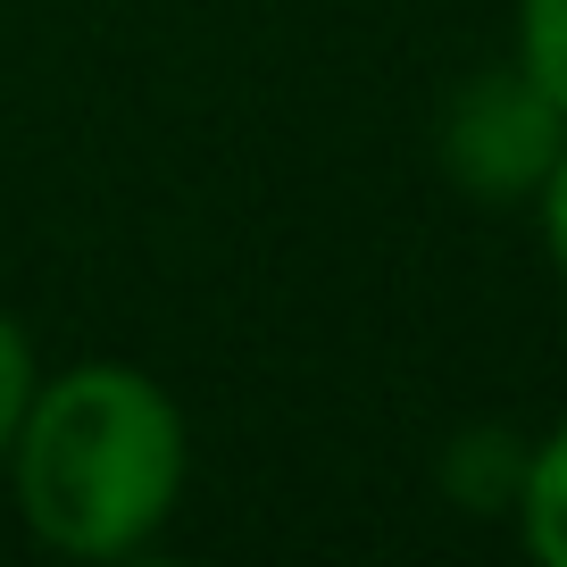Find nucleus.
<instances>
[{"label":"nucleus","instance_id":"0eeeda50","mask_svg":"<svg viewBox=\"0 0 567 567\" xmlns=\"http://www.w3.org/2000/svg\"><path fill=\"white\" fill-rule=\"evenodd\" d=\"M534 209H543V250H550V267H559V284H567V151H559V167L543 176Z\"/></svg>","mask_w":567,"mask_h":567},{"label":"nucleus","instance_id":"7ed1b4c3","mask_svg":"<svg viewBox=\"0 0 567 567\" xmlns=\"http://www.w3.org/2000/svg\"><path fill=\"white\" fill-rule=\"evenodd\" d=\"M526 434H509V425H467V434H451L443 451V493L460 501L467 517H509L517 509V484H526Z\"/></svg>","mask_w":567,"mask_h":567},{"label":"nucleus","instance_id":"423d86ee","mask_svg":"<svg viewBox=\"0 0 567 567\" xmlns=\"http://www.w3.org/2000/svg\"><path fill=\"white\" fill-rule=\"evenodd\" d=\"M34 384H42V375H34V342H25V326L0 309V460H9V443H18Z\"/></svg>","mask_w":567,"mask_h":567},{"label":"nucleus","instance_id":"20e7f679","mask_svg":"<svg viewBox=\"0 0 567 567\" xmlns=\"http://www.w3.org/2000/svg\"><path fill=\"white\" fill-rule=\"evenodd\" d=\"M509 526L543 567H567V425H550L543 443L526 451V484H517Z\"/></svg>","mask_w":567,"mask_h":567},{"label":"nucleus","instance_id":"39448f33","mask_svg":"<svg viewBox=\"0 0 567 567\" xmlns=\"http://www.w3.org/2000/svg\"><path fill=\"white\" fill-rule=\"evenodd\" d=\"M517 68L567 109V0H517Z\"/></svg>","mask_w":567,"mask_h":567},{"label":"nucleus","instance_id":"f257e3e1","mask_svg":"<svg viewBox=\"0 0 567 567\" xmlns=\"http://www.w3.org/2000/svg\"><path fill=\"white\" fill-rule=\"evenodd\" d=\"M184 467H193L184 409L167 401L159 375L125 368V359H84L34 384L25 425L9 443L18 517L59 559L151 550L184 501Z\"/></svg>","mask_w":567,"mask_h":567},{"label":"nucleus","instance_id":"f03ea898","mask_svg":"<svg viewBox=\"0 0 567 567\" xmlns=\"http://www.w3.org/2000/svg\"><path fill=\"white\" fill-rule=\"evenodd\" d=\"M559 151H567V109L550 101L517 59L467 75V84L443 101V125H434V159H443L451 193L493 200V209L543 193V176L559 167Z\"/></svg>","mask_w":567,"mask_h":567}]
</instances>
